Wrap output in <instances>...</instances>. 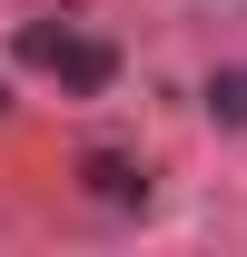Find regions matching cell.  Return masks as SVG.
I'll return each mask as SVG.
<instances>
[{"mask_svg": "<svg viewBox=\"0 0 247 257\" xmlns=\"http://www.w3.org/2000/svg\"><path fill=\"white\" fill-rule=\"evenodd\" d=\"M20 60L50 69V79H69V89H99V79L119 69V60H109V40L69 30V20H60V30H50V20H30V30H20Z\"/></svg>", "mask_w": 247, "mask_h": 257, "instance_id": "1", "label": "cell"}, {"mask_svg": "<svg viewBox=\"0 0 247 257\" xmlns=\"http://www.w3.org/2000/svg\"><path fill=\"white\" fill-rule=\"evenodd\" d=\"M208 109H217V119H247V69H217V79H208Z\"/></svg>", "mask_w": 247, "mask_h": 257, "instance_id": "2", "label": "cell"}]
</instances>
